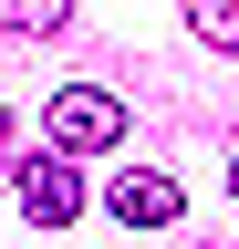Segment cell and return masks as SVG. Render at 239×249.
I'll return each mask as SVG.
<instances>
[{
	"label": "cell",
	"mask_w": 239,
	"mask_h": 249,
	"mask_svg": "<svg viewBox=\"0 0 239 249\" xmlns=\"http://www.w3.org/2000/svg\"><path fill=\"white\" fill-rule=\"evenodd\" d=\"M104 208L125 218V229H177V218H187V197H177V177H166V166H125Z\"/></svg>",
	"instance_id": "3957f363"
},
{
	"label": "cell",
	"mask_w": 239,
	"mask_h": 249,
	"mask_svg": "<svg viewBox=\"0 0 239 249\" xmlns=\"http://www.w3.org/2000/svg\"><path fill=\"white\" fill-rule=\"evenodd\" d=\"M0 166H11V114H0Z\"/></svg>",
	"instance_id": "8992f818"
},
{
	"label": "cell",
	"mask_w": 239,
	"mask_h": 249,
	"mask_svg": "<svg viewBox=\"0 0 239 249\" xmlns=\"http://www.w3.org/2000/svg\"><path fill=\"white\" fill-rule=\"evenodd\" d=\"M11 197H21V218L32 229H73L83 218V177H73V156H11Z\"/></svg>",
	"instance_id": "7a4b0ae2"
},
{
	"label": "cell",
	"mask_w": 239,
	"mask_h": 249,
	"mask_svg": "<svg viewBox=\"0 0 239 249\" xmlns=\"http://www.w3.org/2000/svg\"><path fill=\"white\" fill-rule=\"evenodd\" d=\"M63 21H73V0H0V31H21V42H52Z\"/></svg>",
	"instance_id": "277c9868"
},
{
	"label": "cell",
	"mask_w": 239,
	"mask_h": 249,
	"mask_svg": "<svg viewBox=\"0 0 239 249\" xmlns=\"http://www.w3.org/2000/svg\"><path fill=\"white\" fill-rule=\"evenodd\" d=\"M187 31L219 42V52H239V0H187Z\"/></svg>",
	"instance_id": "5b68a950"
},
{
	"label": "cell",
	"mask_w": 239,
	"mask_h": 249,
	"mask_svg": "<svg viewBox=\"0 0 239 249\" xmlns=\"http://www.w3.org/2000/svg\"><path fill=\"white\" fill-rule=\"evenodd\" d=\"M229 197H239V156H229Z\"/></svg>",
	"instance_id": "52a82bcc"
},
{
	"label": "cell",
	"mask_w": 239,
	"mask_h": 249,
	"mask_svg": "<svg viewBox=\"0 0 239 249\" xmlns=\"http://www.w3.org/2000/svg\"><path fill=\"white\" fill-rule=\"evenodd\" d=\"M125 104H114L104 83H63L52 93V114H42V135H52V156H104V145H125Z\"/></svg>",
	"instance_id": "6da1fadb"
}]
</instances>
